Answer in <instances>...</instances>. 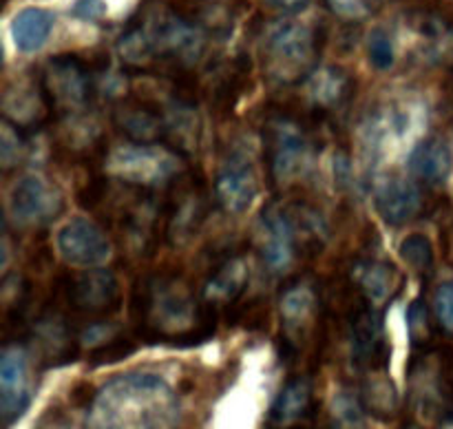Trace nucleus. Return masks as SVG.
<instances>
[{"instance_id": "nucleus-1", "label": "nucleus", "mask_w": 453, "mask_h": 429, "mask_svg": "<svg viewBox=\"0 0 453 429\" xmlns=\"http://www.w3.org/2000/svg\"><path fill=\"white\" fill-rule=\"evenodd\" d=\"M137 334L150 343L197 345L215 334L217 308L199 303L180 274H146L135 283L131 299Z\"/></svg>"}, {"instance_id": "nucleus-2", "label": "nucleus", "mask_w": 453, "mask_h": 429, "mask_svg": "<svg viewBox=\"0 0 453 429\" xmlns=\"http://www.w3.org/2000/svg\"><path fill=\"white\" fill-rule=\"evenodd\" d=\"M180 401L162 376L128 372L111 379L87 407L84 429H177Z\"/></svg>"}, {"instance_id": "nucleus-3", "label": "nucleus", "mask_w": 453, "mask_h": 429, "mask_svg": "<svg viewBox=\"0 0 453 429\" xmlns=\"http://www.w3.org/2000/svg\"><path fill=\"white\" fill-rule=\"evenodd\" d=\"M407 383L416 414L438 423L453 410V348L432 345L418 349L407 367Z\"/></svg>"}, {"instance_id": "nucleus-4", "label": "nucleus", "mask_w": 453, "mask_h": 429, "mask_svg": "<svg viewBox=\"0 0 453 429\" xmlns=\"http://www.w3.org/2000/svg\"><path fill=\"white\" fill-rule=\"evenodd\" d=\"M317 31L305 22L281 20L265 34V71L279 84H292L308 78L317 69Z\"/></svg>"}, {"instance_id": "nucleus-5", "label": "nucleus", "mask_w": 453, "mask_h": 429, "mask_svg": "<svg viewBox=\"0 0 453 429\" xmlns=\"http://www.w3.org/2000/svg\"><path fill=\"white\" fill-rule=\"evenodd\" d=\"M58 301L62 314L71 321H87V326L106 321L122 305L119 283L111 270L87 268L80 274H65L58 281Z\"/></svg>"}, {"instance_id": "nucleus-6", "label": "nucleus", "mask_w": 453, "mask_h": 429, "mask_svg": "<svg viewBox=\"0 0 453 429\" xmlns=\"http://www.w3.org/2000/svg\"><path fill=\"white\" fill-rule=\"evenodd\" d=\"M180 159L181 153L166 144L128 142L106 153L104 171L111 180L155 190L180 175Z\"/></svg>"}, {"instance_id": "nucleus-7", "label": "nucleus", "mask_w": 453, "mask_h": 429, "mask_svg": "<svg viewBox=\"0 0 453 429\" xmlns=\"http://www.w3.org/2000/svg\"><path fill=\"white\" fill-rule=\"evenodd\" d=\"M42 88L51 113L71 118L88 106L93 96V75L87 62L78 56H56L47 62L42 75Z\"/></svg>"}, {"instance_id": "nucleus-8", "label": "nucleus", "mask_w": 453, "mask_h": 429, "mask_svg": "<svg viewBox=\"0 0 453 429\" xmlns=\"http://www.w3.org/2000/svg\"><path fill=\"white\" fill-rule=\"evenodd\" d=\"M208 215V195L202 180L184 172L173 180L168 202L164 206L166 217V239L173 246H184L199 233Z\"/></svg>"}, {"instance_id": "nucleus-9", "label": "nucleus", "mask_w": 453, "mask_h": 429, "mask_svg": "<svg viewBox=\"0 0 453 429\" xmlns=\"http://www.w3.org/2000/svg\"><path fill=\"white\" fill-rule=\"evenodd\" d=\"M349 349L354 367L363 374L372 370H388L389 345L385 339L383 317L365 296H361L358 308L349 314Z\"/></svg>"}, {"instance_id": "nucleus-10", "label": "nucleus", "mask_w": 453, "mask_h": 429, "mask_svg": "<svg viewBox=\"0 0 453 429\" xmlns=\"http://www.w3.org/2000/svg\"><path fill=\"white\" fill-rule=\"evenodd\" d=\"M62 212V195L38 175H25L12 186L9 215L22 228L44 226Z\"/></svg>"}, {"instance_id": "nucleus-11", "label": "nucleus", "mask_w": 453, "mask_h": 429, "mask_svg": "<svg viewBox=\"0 0 453 429\" xmlns=\"http://www.w3.org/2000/svg\"><path fill=\"white\" fill-rule=\"evenodd\" d=\"M58 252L75 268H100L111 257V239L96 221L87 217L69 219L58 230Z\"/></svg>"}, {"instance_id": "nucleus-12", "label": "nucleus", "mask_w": 453, "mask_h": 429, "mask_svg": "<svg viewBox=\"0 0 453 429\" xmlns=\"http://www.w3.org/2000/svg\"><path fill=\"white\" fill-rule=\"evenodd\" d=\"M259 250L270 272L290 268L299 250V228L283 206L265 208L259 219Z\"/></svg>"}, {"instance_id": "nucleus-13", "label": "nucleus", "mask_w": 453, "mask_h": 429, "mask_svg": "<svg viewBox=\"0 0 453 429\" xmlns=\"http://www.w3.org/2000/svg\"><path fill=\"white\" fill-rule=\"evenodd\" d=\"M257 193H259V180L250 157L242 150L226 155L215 180V197L219 206L230 215H242L252 206Z\"/></svg>"}, {"instance_id": "nucleus-14", "label": "nucleus", "mask_w": 453, "mask_h": 429, "mask_svg": "<svg viewBox=\"0 0 453 429\" xmlns=\"http://www.w3.org/2000/svg\"><path fill=\"white\" fill-rule=\"evenodd\" d=\"M31 402L29 361L20 345H7L0 358V420L12 429Z\"/></svg>"}, {"instance_id": "nucleus-15", "label": "nucleus", "mask_w": 453, "mask_h": 429, "mask_svg": "<svg viewBox=\"0 0 453 429\" xmlns=\"http://www.w3.org/2000/svg\"><path fill=\"white\" fill-rule=\"evenodd\" d=\"M268 153L274 180L290 181L301 175L308 164V142L299 126L281 118L270 126Z\"/></svg>"}, {"instance_id": "nucleus-16", "label": "nucleus", "mask_w": 453, "mask_h": 429, "mask_svg": "<svg viewBox=\"0 0 453 429\" xmlns=\"http://www.w3.org/2000/svg\"><path fill=\"white\" fill-rule=\"evenodd\" d=\"M119 131L135 144H166V118L164 109L149 100H127L113 113Z\"/></svg>"}, {"instance_id": "nucleus-17", "label": "nucleus", "mask_w": 453, "mask_h": 429, "mask_svg": "<svg viewBox=\"0 0 453 429\" xmlns=\"http://www.w3.org/2000/svg\"><path fill=\"white\" fill-rule=\"evenodd\" d=\"M314 383L310 376H295L283 385L270 407L268 423L273 429H299L314 414Z\"/></svg>"}, {"instance_id": "nucleus-18", "label": "nucleus", "mask_w": 453, "mask_h": 429, "mask_svg": "<svg viewBox=\"0 0 453 429\" xmlns=\"http://www.w3.org/2000/svg\"><path fill=\"white\" fill-rule=\"evenodd\" d=\"M376 211L383 217L385 224L403 226L420 215L425 206L423 193L418 184L407 177H392L383 181L376 190Z\"/></svg>"}, {"instance_id": "nucleus-19", "label": "nucleus", "mask_w": 453, "mask_h": 429, "mask_svg": "<svg viewBox=\"0 0 453 429\" xmlns=\"http://www.w3.org/2000/svg\"><path fill=\"white\" fill-rule=\"evenodd\" d=\"M4 119L20 131L34 128L51 113L47 96H44L42 80L35 82H13L4 88L3 96Z\"/></svg>"}, {"instance_id": "nucleus-20", "label": "nucleus", "mask_w": 453, "mask_h": 429, "mask_svg": "<svg viewBox=\"0 0 453 429\" xmlns=\"http://www.w3.org/2000/svg\"><path fill=\"white\" fill-rule=\"evenodd\" d=\"M250 281V264L243 255L226 257L206 279L202 290V299L212 308L234 305L246 292Z\"/></svg>"}, {"instance_id": "nucleus-21", "label": "nucleus", "mask_w": 453, "mask_h": 429, "mask_svg": "<svg viewBox=\"0 0 453 429\" xmlns=\"http://www.w3.org/2000/svg\"><path fill=\"white\" fill-rule=\"evenodd\" d=\"M279 308H281L283 326H286L288 336H290V339H286L288 341L286 356H295L296 354L295 341L308 330V326L317 318L319 314V295L310 283L296 281L283 290L281 301H279Z\"/></svg>"}, {"instance_id": "nucleus-22", "label": "nucleus", "mask_w": 453, "mask_h": 429, "mask_svg": "<svg viewBox=\"0 0 453 429\" xmlns=\"http://www.w3.org/2000/svg\"><path fill=\"white\" fill-rule=\"evenodd\" d=\"M305 82H308L310 100L314 102V106H319L323 111L343 106L352 97L354 91L352 78L341 66H321V69H314L305 78Z\"/></svg>"}, {"instance_id": "nucleus-23", "label": "nucleus", "mask_w": 453, "mask_h": 429, "mask_svg": "<svg viewBox=\"0 0 453 429\" xmlns=\"http://www.w3.org/2000/svg\"><path fill=\"white\" fill-rule=\"evenodd\" d=\"M354 283L358 286L361 295L379 308L380 303L396 295L401 279H398L396 268L388 261L367 259L358 261L357 268H354Z\"/></svg>"}, {"instance_id": "nucleus-24", "label": "nucleus", "mask_w": 453, "mask_h": 429, "mask_svg": "<svg viewBox=\"0 0 453 429\" xmlns=\"http://www.w3.org/2000/svg\"><path fill=\"white\" fill-rule=\"evenodd\" d=\"M411 175L425 184H442L451 171V153L438 137H427L414 146L407 159Z\"/></svg>"}, {"instance_id": "nucleus-25", "label": "nucleus", "mask_w": 453, "mask_h": 429, "mask_svg": "<svg viewBox=\"0 0 453 429\" xmlns=\"http://www.w3.org/2000/svg\"><path fill=\"white\" fill-rule=\"evenodd\" d=\"M56 16L42 7H27L12 22V38L18 51L35 53L51 35Z\"/></svg>"}, {"instance_id": "nucleus-26", "label": "nucleus", "mask_w": 453, "mask_h": 429, "mask_svg": "<svg viewBox=\"0 0 453 429\" xmlns=\"http://www.w3.org/2000/svg\"><path fill=\"white\" fill-rule=\"evenodd\" d=\"M358 396H361V402L367 414H372L374 418L383 420V423L396 418L401 401H398V392L394 387L392 379L388 376V370L365 372Z\"/></svg>"}, {"instance_id": "nucleus-27", "label": "nucleus", "mask_w": 453, "mask_h": 429, "mask_svg": "<svg viewBox=\"0 0 453 429\" xmlns=\"http://www.w3.org/2000/svg\"><path fill=\"white\" fill-rule=\"evenodd\" d=\"M332 427L334 429H365V407L361 396L343 387L332 401Z\"/></svg>"}, {"instance_id": "nucleus-28", "label": "nucleus", "mask_w": 453, "mask_h": 429, "mask_svg": "<svg viewBox=\"0 0 453 429\" xmlns=\"http://www.w3.org/2000/svg\"><path fill=\"white\" fill-rule=\"evenodd\" d=\"M398 255H401V259L405 261L414 272L418 274L432 272L434 246L432 241H429V237H425V234L420 233L407 234V237L401 241V246H398Z\"/></svg>"}, {"instance_id": "nucleus-29", "label": "nucleus", "mask_w": 453, "mask_h": 429, "mask_svg": "<svg viewBox=\"0 0 453 429\" xmlns=\"http://www.w3.org/2000/svg\"><path fill=\"white\" fill-rule=\"evenodd\" d=\"M407 330H410V339L414 349H427L434 345V326L432 314H429L427 303L423 299H414L407 312Z\"/></svg>"}, {"instance_id": "nucleus-30", "label": "nucleus", "mask_w": 453, "mask_h": 429, "mask_svg": "<svg viewBox=\"0 0 453 429\" xmlns=\"http://www.w3.org/2000/svg\"><path fill=\"white\" fill-rule=\"evenodd\" d=\"M367 57H370V65L379 71H388L394 66L396 60V51H394V40L389 35V31L385 29H374L367 38Z\"/></svg>"}, {"instance_id": "nucleus-31", "label": "nucleus", "mask_w": 453, "mask_h": 429, "mask_svg": "<svg viewBox=\"0 0 453 429\" xmlns=\"http://www.w3.org/2000/svg\"><path fill=\"white\" fill-rule=\"evenodd\" d=\"M135 348L137 345L133 339L115 334L113 339L104 341L102 345L93 348L91 358H88V361H91L93 365H109V363H118V361H122V358L131 356V354L135 352Z\"/></svg>"}, {"instance_id": "nucleus-32", "label": "nucleus", "mask_w": 453, "mask_h": 429, "mask_svg": "<svg viewBox=\"0 0 453 429\" xmlns=\"http://www.w3.org/2000/svg\"><path fill=\"white\" fill-rule=\"evenodd\" d=\"M326 3L334 16L349 22L365 20L380 7V0H326Z\"/></svg>"}, {"instance_id": "nucleus-33", "label": "nucleus", "mask_w": 453, "mask_h": 429, "mask_svg": "<svg viewBox=\"0 0 453 429\" xmlns=\"http://www.w3.org/2000/svg\"><path fill=\"white\" fill-rule=\"evenodd\" d=\"M434 314L447 334H453V281H445L434 292Z\"/></svg>"}, {"instance_id": "nucleus-34", "label": "nucleus", "mask_w": 453, "mask_h": 429, "mask_svg": "<svg viewBox=\"0 0 453 429\" xmlns=\"http://www.w3.org/2000/svg\"><path fill=\"white\" fill-rule=\"evenodd\" d=\"M75 16L84 18V20H96L104 13V3L102 0H78V4L73 7Z\"/></svg>"}, {"instance_id": "nucleus-35", "label": "nucleus", "mask_w": 453, "mask_h": 429, "mask_svg": "<svg viewBox=\"0 0 453 429\" xmlns=\"http://www.w3.org/2000/svg\"><path fill=\"white\" fill-rule=\"evenodd\" d=\"M273 7L277 9H283V11H295V9H301L305 7V4L310 3V0H268Z\"/></svg>"}, {"instance_id": "nucleus-36", "label": "nucleus", "mask_w": 453, "mask_h": 429, "mask_svg": "<svg viewBox=\"0 0 453 429\" xmlns=\"http://www.w3.org/2000/svg\"><path fill=\"white\" fill-rule=\"evenodd\" d=\"M436 427H438V429H453V410L447 411V414L442 416L441 420H438Z\"/></svg>"}]
</instances>
